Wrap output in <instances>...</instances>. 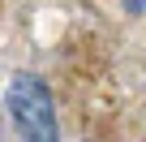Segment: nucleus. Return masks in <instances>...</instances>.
Masks as SVG:
<instances>
[{
	"instance_id": "nucleus-1",
	"label": "nucleus",
	"mask_w": 146,
	"mask_h": 142,
	"mask_svg": "<svg viewBox=\"0 0 146 142\" xmlns=\"http://www.w3.org/2000/svg\"><path fill=\"white\" fill-rule=\"evenodd\" d=\"M5 112L13 142H60V121H56V99L43 78L17 73L5 91Z\"/></svg>"
},
{
	"instance_id": "nucleus-2",
	"label": "nucleus",
	"mask_w": 146,
	"mask_h": 142,
	"mask_svg": "<svg viewBox=\"0 0 146 142\" xmlns=\"http://www.w3.org/2000/svg\"><path fill=\"white\" fill-rule=\"evenodd\" d=\"M125 9L129 13H146V0H125Z\"/></svg>"
}]
</instances>
